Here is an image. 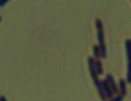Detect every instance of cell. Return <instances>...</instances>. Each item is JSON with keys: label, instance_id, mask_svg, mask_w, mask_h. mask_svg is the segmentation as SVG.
Here are the masks:
<instances>
[{"label": "cell", "instance_id": "6da1fadb", "mask_svg": "<svg viewBox=\"0 0 131 101\" xmlns=\"http://www.w3.org/2000/svg\"><path fill=\"white\" fill-rule=\"evenodd\" d=\"M96 27L98 31V39L100 43V51H101V57H106V45H105V37H104V28H103V24L100 19L96 20Z\"/></svg>", "mask_w": 131, "mask_h": 101}, {"label": "cell", "instance_id": "7a4b0ae2", "mask_svg": "<svg viewBox=\"0 0 131 101\" xmlns=\"http://www.w3.org/2000/svg\"><path fill=\"white\" fill-rule=\"evenodd\" d=\"M106 80L107 82L108 83V85H110V88L112 89V91H113L114 94H117L118 91H119V89H118V85H117V83L115 82V79L113 78V77L111 76L110 74H108L106 76Z\"/></svg>", "mask_w": 131, "mask_h": 101}, {"label": "cell", "instance_id": "3957f363", "mask_svg": "<svg viewBox=\"0 0 131 101\" xmlns=\"http://www.w3.org/2000/svg\"><path fill=\"white\" fill-rule=\"evenodd\" d=\"M101 84H102V87H103V89H104V92H105V95L107 97V99H111L112 97H113V91L112 89L110 88V85L107 82L106 79H104L103 81H101Z\"/></svg>", "mask_w": 131, "mask_h": 101}, {"label": "cell", "instance_id": "277c9868", "mask_svg": "<svg viewBox=\"0 0 131 101\" xmlns=\"http://www.w3.org/2000/svg\"><path fill=\"white\" fill-rule=\"evenodd\" d=\"M118 89H119V93L121 96L125 97L127 95V84H126V81L121 78L119 80V83H118Z\"/></svg>", "mask_w": 131, "mask_h": 101}, {"label": "cell", "instance_id": "5b68a950", "mask_svg": "<svg viewBox=\"0 0 131 101\" xmlns=\"http://www.w3.org/2000/svg\"><path fill=\"white\" fill-rule=\"evenodd\" d=\"M126 53H127V57L128 59V63L131 62V39L126 40L125 43Z\"/></svg>", "mask_w": 131, "mask_h": 101}, {"label": "cell", "instance_id": "8992f818", "mask_svg": "<svg viewBox=\"0 0 131 101\" xmlns=\"http://www.w3.org/2000/svg\"><path fill=\"white\" fill-rule=\"evenodd\" d=\"M95 61H96V71L98 73V75L102 74L103 72V66H102V63L100 59H96L95 58Z\"/></svg>", "mask_w": 131, "mask_h": 101}, {"label": "cell", "instance_id": "52a82bcc", "mask_svg": "<svg viewBox=\"0 0 131 101\" xmlns=\"http://www.w3.org/2000/svg\"><path fill=\"white\" fill-rule=\"evenodd\" d=\"M93 53H94L96 59H100V57H101V51H100V46H94L93 47Z\"/></svg>", "mask_w": 131, "mask_h": 101}, {"label": "cell", "instance_id": "ba28073f", "mask_svg": "<svg viewBox=\"0 0 131 101\" xmlns=\"http://www.w3.org/2000/svg\"><path fill=\"white\" fill-rule=\"evenodd\" d=\"M127 80L128 83L131 84V62L128 63L127 66Z\"/></svg>", "mask_w": 131, "mask_h": 101}, {"label": "cell", "instance_id": "9c48e42d", "mask_svg": "<svg viewBox=\"0 0 131 101\" xmlns=\"http://www.w3.org/2000/svg\"><path fill=\"white\" fill-rule=\"evenodd\" d=\"M123 98H124L123 96L118 95V96H117L116 97H113V98L110 99L108 101H123Z\"/></svg>", "mask_w": 131, "mask_h": 101}, {"label": "cell", "instance_id": "30bf717a", "mask_svg": "<svg viewBox=\"0 0 131 101\" xmlns=\"http://www.w3.org/2000/svg\"><path fill=\"white\" fill-rule=\"evenodd\" d=\"M0 101H7V100H6V98L4 97V96H1V97H0Z\"/></svg>", "mask_w": 131, "mask_h": 101}, {"label": "cell", "instance_id": "8fae6325", "mask_svg": "<svg viewBox=\"0 0 131 101\" xmlns=\"http://www.w3.org/2000/svg\"><path fill=\"white\" fill-rule=\"evenodd\" d=\"M7 2H8V1H2V2H1V6H3L5 4H6Z\"/></svg>", "mask_w": 131, "mask_h": 101}]
</instances>
